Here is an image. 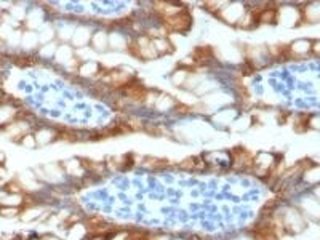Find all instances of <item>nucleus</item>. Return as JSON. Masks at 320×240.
Wrapping results in <instances>:
<instances>
[{"label": "nucleus", "mask_w": 320, "mask_h": 240, "mask_svg": "<svg viewBox=\"0 0 320 240\" xmlns=\"http://www.w3.org/2000/svg\"><path fill=\"white\" fill-rule=\"evenodd\" d=\"M162 21H163V26L175 32H186L192 26V16L186 8H181V10L175 15L165 16Z\"/></svg>", "instance_id": "obj_1"}, {"label": "nucleus", "mask_w": 320, "mask_h": 240, "mask_svg": "<svg viewBox=\"0 0 320 240\" xmlns=\"http://www.w3.org/2000/svg\"><path fill=\"white\" fill-rule=\"evenodd\" d=\"M120 92L125 96H128L131 101H136V103H144L147 98V88L139 84L136 79H130V82Z\"/></svg>", "instance_id": "obj_2"}, {"label": "nucleus", "mask_w": 320, "mask_h": 240, "mask_svg": "<svg viewBox=\"0 0 320 240\" xmlns=\"http://www.w3.org/2000/svg\"><path fill=\"white\" fill-rule=\"evenodd\" d=\"M192 58L197 64L210 63L211 58H213V50L210 47H197L192 52Z\"/></svg>", "instance_id": "obj_3"}, {"label": "nucleus", "mask_w": 320, "mask_h": 240, "mask_svg": "<svg viewBox=\"0 0 320 240\" xmlns=\"http://www.w3.org/2000/svg\"><path fill=\"white\" fill-rule=\"evenodd\" d=\"M2 189H4L7 194H15V195H21L23 191H24V187L21 186V183H20V181H16V179L5 183Z\"/></svg>", "instance_id": "obj_4"}, {"label": "nucleus", "mask_w": 320, "mask_h": 240, "mask_svg": "<svg viewBox=\"0 0 320 240\" xmlns=\"http://www.w3.org/2000/svg\"><path fill=\"white\" fill-rule=\"evenodd\" d=\"M277 20V10H274V8H266L264 12H262L259 15V18H258V23H262V24H269V23H275Z\"/></svg>", "instance_id": "obj_5"}, {"label": "nucleus", "mask_w": 320, "mask_h": 240, "mask_svg": "<svg viewBox=\"0 0 320 240\" xmlns=\"http://www.w3.org/2000/svg\"><path fill=\"white\" fill-rule=\"evenodd\" d=\"M20 213H21V208H18V206H0V216L13 218V216H18Z\"/></svg>", "instance_id": "obj_6"}, {"label": "nucleus", "mask_w": 320, "mask_h": 240, "mask_svg": "<svg viewBox=\"0 0 320 240\" xmlns=\"http://www.w3.org/2000/svg\"><path fill=\"white\" fill-rule=\"evenodd\" d=\"M147 238H149V234L144 232V230H131L125 237V240H147Z\"/></svg>", "instance_id": "obj_7"}, {"label": "nucleus", "mask_w": 320, "mask_h": 240, "mask_svg": "<svg viewBox=\"0 0 320 240\" xmlns=\"http://www.w3.org/2000/svg\"><path fill=\"white\" fill-rule=\"evenodd\" d=\"M20 143H21L23 146H26V147H36V146H37L36 136H34V135H29V133L24 135Z\"/></svg>", "instance_id": "obj_8"}, {"label": "nucleus", "mask_w": 320, "mask_h": 240, "mask_svg": "<svg viewBox=\"0 0 320 240\" xmlns=\"http://www.w3.org/2000/svg\"><path fill=\"white\" fill-rule=\"evenodd\" d=\"M127 52H128L130 55L136 56V58H141V48H139L138 44H130V45L127 47Z\"/></svg>", "instance_id": "obj_9"}, {"label": "nucleus", "mask_w": 320, "mask_h": 240, "mask_svg": "<svg viewBox=\"0 0 320 240\" xmlns=\"http://www.w3.org/2000/svg\"><path fill=\"white\" fill-rule=\"evenodd\" d=\"M147 240H168V237H162V235H149Z\"/></svg>", "instance_id": "obj_10"}, {"label": "nucleus", "mask_w": 320, "mask_h": 240, "mask_svg": "<svg viewBox=\"0 0 320 240\" xmlns=\"http://www.w3.org/2000/svg\"><path fill=\"white\" fill-rule=\"evenodd\" d=\"M312 48H314V53H315V55H318V40H315V42H314V47H312Z\"/></svg>", "instance_id": "obj_11"}, {"label": "nucleus", "mask_w": 320, "mask_h": 240, "mask_svg": "<svg viewBox=\"0 0 320 240\" xmlns=\"http://www.w3.org/2000/svg\"><path fill=\"white\" fill-rule=\"evenodd\" d=\"M4 163H5V154H4V152H0V167H2Z\"/></svg>", "instance_id": "obj_12"}]
</instances>
